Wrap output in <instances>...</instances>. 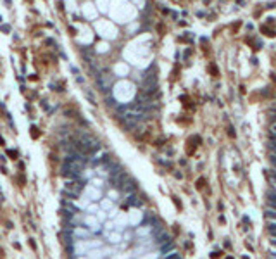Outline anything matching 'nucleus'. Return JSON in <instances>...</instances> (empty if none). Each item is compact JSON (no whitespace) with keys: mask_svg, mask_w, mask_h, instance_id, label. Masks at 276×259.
<instances>
[{"mask_svg":"<svg viewBox=\"0 0 276 259\" xmlns=\"http://www.w3.org/2000/svg\"><path fill=\"white\" fill-rule=\"evenodd\" d=\"M157 88V76L154 73H149L145 74V80H143V92L147 93V95H150V93H154Z\"/></svg>","mask_w":276,"mask_h":259,"instance_id":"f257e3e1","label":"nucleus"},{"mask_svg":"<svg viewBox=\"0 0 276 259\" xmlns=\"http://www.w3.org/2000/svg\"><path fill=\"white\" fill-rule=\"evenodd\" d=\"M64 188H66V192L78 195V193L81 192L83 188H85V183H83V180H78V178H74V180H69V181H67L66 185H64Z\"/></svg>","mask_w":276,"mask_h":259,"instance_id":"f03ea898","label":"nucleus"},{"mask_svg":"<svg viewBox=\"0 0 276 259\" xmlns=\"http://www.w3.org/2000/svg\"><path fill=\"white\" fill-rule=\"evenodd\" d=\"M268 197H269V199H268V200H269V204H271V206L276 209V193H273V192H271V193H268Z\"/></svg>","mask_w":276,"mask_h":259,"instance_id":"7ed1b4c3","label":"nucleus"},{"mask_svg":"<svg viewBox=\"0 0 276 259\" xmlns=\"http://www.w3.org/2000/svg\"><path fill=\"white\" fill-rule=\"evenodd\" d=\"M269 133H271L273 138L276 137V123H273V125H271V128H269Z\"/></svg>","mask_w":276,"mask_h":259,"instance_id":"20e7f679","label":"nucleus"},{"mask_svg":"<svg viewBox=\"0 0 276 259\" xmlns=\"http://www.w3.org/2000/svg\"><path fill=\"white\" fill-rule=\"evenodd\" d=\"M268 230H269V233H271V235H276V225H269Z\"/></svg>","mask_w":276,"mask_h":259,"instance_id":"39448f33","label":"nucleus"},{"mask_svg":"<svg viewBox=\"0 0 276 259\" xmlns=\"http://www.w3.org/2000/svg\"><path fill=\"white\" fill-rule=\"evenodd\" d=\"M166 259H181V257H179V254H176V252H171Z\"/></svg>","mask_w":276,"mask_h":259,"instance_id":"423d86ee","label":"nucleus"},{"mask_svg":"<svg viewBox=\"0 0 276 259\" xmlns=\"http://www.w3.org/2000/svg\"><path fill=\"white\" fill-rule=\"evenodd\" d=\"M31 135H33V137H38V135H40V131H38V128H35V126H31Z\"/></svg>","mask_w":276,"mask_h":259,"instance_id":"0eeeda50","label":"nucleus"},{"mask_svg":"<svg viewBox=\"0 0 276 259\" xmlns=\"http://www.w3.org/2000/svg\"><path fill=\"white\" fill-rule=\"evenodd\" d=\"M202 187H204V180L200 178V180L197 181V188H202Z\"/></svg>","mask_w":276,"mask_h":259,"instance_id":"6e6552de","label":"nucleus"},{"mask_svg":"<svg viewBox=\"0 0 276 259\" xmlns=\"http://www.w3.org/2000/svg\"><path fill=\"white\" fill-rule=\"evenodd\" d=\"M268 218H276V213L274 211H268Z\"/></svg>","mask_w":276,"mask_h":259,"instance_id":"1a4fd4ad","label":"nucleus"},{"mask_svg":"<svg viewBox=\"0 0 276 259\" xmlns=\"http://www.w3.org/2000/svg\"><path fill=\"white\" fill-rule=\"evenodd\" d=\"M271 244H273V245H274V247H276V240H271Z\"/></svg>","mask_w":276,"mask_h":259,"instance_id":"9d476101","label":"nucleus"},{"mask_svg":"<svg viewBox=\"0 0 276 259\" xmlns=\"http://www.w3.org/2000/svg\"><path fill=\"white\" fill-rule=\"evenodd\" d=\"M228 259H233V257H228Z\"/></svg>","mask_w":276,"mask_h":259,"instance_id":"9b49d317","label":"nucleus"}]
</instances>
